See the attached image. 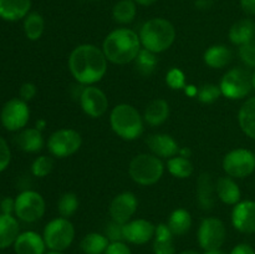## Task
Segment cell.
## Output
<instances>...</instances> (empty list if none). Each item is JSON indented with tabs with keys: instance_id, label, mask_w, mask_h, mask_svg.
Here are the masks:
<instances>
[{
	"instance_id": "obj_1",
	"label": "cell",
	"mask_w": 255,
	"mask_h": 254,
	"mask_svg": "<svg viewBox=\"0 0 255 254\" xmlns=\"http://www.w3.org/2000/svg\"><path fill=\"white\" fill-rule=\"evenodd\" d=\"M69 69L79 84L91 86L101 81L107 71L104 51L92 44L79 45L69 57Z\"/></svg>"
},
{
	"instance_id": "obj_2",
	"label": "cell",
	"mask_w": 255,
	"mask_h": 254,
	"mask_svg": "<svg viewBox=\"0 0 255 254\" xmlns=\"http://www.w3.org/2000/svg\"><path fill=\"white\" fill-rule=\"evenodd\" d=\"M102 51L109 61L116 65H126L134 61L141 51L139 36L128 27H119L110 32L104 40Z\"/></svg>"
},
{
	"instance_id": "obj_3",
	"label": "cell",
	"mask_w": 255,
	"mask_h": 254,
	"mask_svg": "<svg viewBox=\"0 0 255 254\" xmlns=\"http://www.w3.org/2000/svg\"><path fill=\"white\" fill-rule=\"evenodd\" d=\"M138 36L144 49L159 54L172 46L176 39V29L169 20L153 17L142 25Z\"/></svg>"
},
{
	"instance_id": "obj_4",
	"label": "cell",
	"mask_w": 255,
	"mask_h": 254,
	"mask_svg": "<svg viewBox=\"0 0 255 254\" xmlns=\"http://www.w3.org/2000/svg\"><path fill=\"white\" fill-rule=\"evenodd\" d=\"M110 124L115 133L127 141L138 138L143 132V120L138 110L128 104H120L110 114Z\"/></svg>"
},
{
	"instance_id": "obj_5",
	"label": "cell",
	"mask_w": 255,
	"mask_h": 254,
	"mask_svg": "<svg viewBox=\"0 0 255 254\" xmlns=\"http://www.w3.org/2000/svg\"><path fill=\"white\" fill-rule=\"evenodd\" d=\"M164 172L161 158L154 154L141 153L129 162V177L141 186H152L162 178Z\"/></svg>"
},
{
	"instance_id": "obj_6",
	"label": "cell",
	"mask_w": 255,
	"mask_h": 254,
	"mask_svg": "<svg viewBox=\"0 0 255 254\" xmlns=\"http://www.w3.org/2000/svg\"><path fill=\"white\" fill-rule=\"evenodd\" d=\"M44 241L47 248L52 252H64L75 239V227L69 218L59 217L45 226Z\"/></svg>"
},
{
	"instance_id": "obj_7",
	"label": "cell",
	"mask_w": 255,
	"mask_h": 254,
	"mask_svg": "<svg viewBox=\"0 0 255 254\" xmlns=\"http://www.w3.org/2000/svg\"><path fill=\"white\" fill-rule=\"evenodd\" d=\"M222 95L229 100H242L248 96L253 90L252 74L243 67L228 70L221 80Z\"/></svg>"
},
{
	"instance_id": "obj_8",
	"label": "cell",
	"mask_w": 255,
	"mask_h": 254,
	"mask_svg": "<svg viewBox=\"0 0 255 254\" xmlns=\"http://www.w3.org/2000/svg\"><path fill=\"white\" fill-rule=\"evenodd\" d=\"M14 212L19 219L26 223H34L42 218L45 213V201L35 191H24L15 198Z\"/></svg>"
},
{
	"instance_id": "obj_9",
	"label": "cell",
	"mask_w": 255,
	"mask_h": 254,
	"mask_svg": "<svg viewBox=\"0 0 255 254\" xmlns=\"http://www.w3.org/2000/svg\"><path fill=\"white\" fill-rule=\"evenodd\" d=\"M82 143L81 134L72 128H61L51 133L47 141V148L52 156L66 158L80 149Z\"/></svg>"
},
{
	"instance_id": "obj_10",
	"label": "cell",
	"mask_w": 255,
	"mask_h": 254,
	"mask_svg": "<svg viewBox=\"0 0 255 254\" xmlns=\"http://www.w3.org/2000/svg\"><path fill=\"white\" fill-rule=\"evenodd\" d=\"M223 169L232 178H246L255 171V156L246 148L228 152L223 158Z\"/></svg>"
},
{
	"instance_id": "obj_11",
	"label": "cell",
	"mask_w": 255,
	"mask_h": 254,
	"mask_svg": "<svg viewBox=\"0 0 255 254\" xmlns=\"http://www.w3.org/2000/svg\"><path fill=\"white\" fill-rule=\"evenodd\" d=\"M227 229L223 222L214 217L204 218L199 224L197 238L201 248L206 251L221 249L226 242Z\"/></svg>"
},
{
	"instance_id": "obj_12",
	"label": "cell",
	"mask_w": 255,
	"mask_h": 254,
	"mask_svg": "<svg viewBox=\"0 0 255 254\" xmlns=\"http://www.w3.org/2000/svg\"><path fill=\"white\" fill-rule=\"evenodd\" d=\"M30 119V110L27 104L21 99H11L2 106L0 112V121L7 131H19L24 128Z\"/></svg>"
},
{
	"instance_id": "obj_13",
	"label": "cell",
	"mask_w": 255,
	"mask_h": 254,
	"mask_svg": "<svg viewBox=\"0 0 255 254\" xmlns=\"http://www.w3.org/2000/svg\"><path fill=\"white\" fill-rule=\"evenodd\" d=\"M80 105L87 116L92 119L101 117L109 109V99L101 89L95 86H86L80 94Z\"/></svg>"
},
{
	"instance_id": "obj_14",
	"label": "cell",
	"mask_w": 255,
	"mask_h": 254,
	"mask_svg": "<svg viewBox=\"0 0 255 254\" xmlns=\"http://www.w3.org/2000/svg\"><path fill=\"white\" fill-rule=\"evenodd\" d=\"M138 201L132 192H122L112 199L110 204V216L112 221L126 224L136 213Z\"/></svg>"
},
{
	"instance_id": "obj_15",
	"label": "cell",
	"mask_w": 255,
	"mask_h": 254,
	"mask_svg": "<svg viewBox=\"0 0 255 254\" xmlns=\"http://www.w3.org/2000/svg\"><path fill=\"white\" fill-rule=\"evenodd\" d=\"M156 226L147 219H133L124 224V239L128 243L142 246L154 238Z\"/></svg>"
},
{
	"instance_id": "obj_16",
	"label": "cell",
	"mask_w": 255,
	"mask_h": 254,
	"mask_svg": "<svg viewBox=\"0 0 255 254\" xmlns=\"http://www.w3.org/2000/svg\"><path fill=\"white\" fill-rule=\"evenodd\" d=\"M232 224L237 231L246 234L255 233V202L242 201L232 211Z\"/></svg>"
},
{
	"instance_id": "obj_17",
	"label": "cell",
	"mask_w": 255,
	"mask_h": 254,
	"mask_svg": "<svg viewBox=\"0 0 255 254\" xmlns=\"http://www.w3.org/2000/svg\"><path fill=\"white\" fill-rule=\"evenodd\" d=\"M146 142L154 156L163 157V158H171V157L177 156L181 149L176 139L171 134L167 133L151 134Z\"/></svg>"
},
{
	"instance_id": "obj_18",
	"label": "cell",
	"mask_w": 255,
	"mask_h": 254,
	"mask_svg": "<svg viewBox=\"0 0 255 254\" xmlns=\"http://www.w3.org/2000/svg\"><path fill=\"white\" fill-rule=\"evenodd\" d=\"M44 237L32 231L20 233L14 243L15 254H45Z\"/></svg>"
},
{
	"instance_id": "obj_19",
	"label": "cell",
	"mask_w": 255,
	"mask_h": 254,
	"mask_svg": "<svg viewBox=\"0 0 255 254\" xmlns=\"http://www.w3.org/2000/svg\"><path fill=\"white\" fill-rule=\"evenodd\" d=\"M31 9V0H0V17L6 21H17L26 17Z\"/></svg>"
},
{
	"instance_id": "obj_20",
	"label": "cell",
	"mask_w": 255,
	"mask_h": 254,
	"mask_svg": "<svg viewBox=\"0 0 255 254\" xmlns=\"http://www.w3.org/2000/svg\"><path fill=\"white\" fill-rule=\"evenodd\" d=\"M216 183L209 173H202L197 179V201L203 209H212L216 201Z\"/></svg>"
},
{
	"instance_id": "obj_21",
	"label": "cell",
	"mask_w": 255,
	"mask_h": 254,
	"mask_svg": "<svg viewBox=\"0 0 255 254\" xmlns=\"http://www.w3.org/2000/svg\"><path fill=\"white\" fill-rule=\"evenodd\" d=\"M229 40L237 46L247 44L255 37V22L252 19H241L234 22L228 32Z\"/></svg>"
},
{
	"instance_id": "obj_22",
	"label": "cell",
	"mask_w": 255,
	"mask_h": 254,
	"mask_svg": "<svg viewBox=\"0 0 255 254\" xmlns=\"http://www.w3.org/2000/svg\"><path fill=\"white\" fill-rule=\"evenodd\" d=\"M216 192L218 194V198L229 206H236L241 202V188L232 177H221L216 182Z\"/></svg>"
},
{
	"instance_id": "obj_23",
	"label": "cell",
	"mask_w": 255,
	"mask_h": 254,
	"mask_svg": "<svg viewBox=\"0 0 255 254\" xmlns=\"http://www.w3.org/2000/svg\"><path fill=\"white\" fill-rule=\"evenodd\" d=\"M20 227L16 218L11 214H0V249H6L14 246L19 237Z\"/></svg>"
},
{
	"instance_id": "obj_24",
	"label": "cell",
	"mask_w": 255,
	"mask_h": 254,
	"mask_svg": "<svg viewBox=\"0 0 255 254\" xmlns=\"http://www.w3.org/2000/svg\"><path fill=\"white\" fill-rule=\"evenodd\" d=\"M233 52L226 45H212L203 55L204 62L212 69H223L232 61Z\"/></svg>"
},
{
	"instance_id": "obj_25",
	"label": "cell",
	"mask_w": 255,
	"mask_h": 254,
	"mask_svg": "<svg viewBox=\"0 0 255 254\" xmlns=\"http://www.w3.org/2000/svg\"><path fill=\"white\" fill-rule=\"evenodd\" d=\"M169 116V105L166 100L157 99L147 105L144 110V121L151 126L164 124Z\"/></svg>"
},
{
	"instance_id": "obj_26",
	"label": "cell",
	"mask_w": 255,
	"mask_h": 254,
	"mask_svg": "<svg viewBox=\"0 0 255 254\" xmlns=\"http://www.w3.org/2000/svg\"><path fill=\"white\" fill-rule=\"evenodd\" d=\"M20 148L29 153H36L44 147V137L39 128H25L16 137Z\"/></svg>"
},
{
	"instance_id": "obj_27",
	"label": "cell",
	"mask_w": 255,
	"mask_h": 254,
	"mask_svg": "<svg viewBox=\"0 0 255 254\" xmlns=\"http://www.w3.org/2000/svg\"><path fill=\"white\" fill-rule=\"evenodd\" d=\"M238 122L242 131L255 139V97H251L242 105L238 112Z\"/></svg>"
},
{
	"instance_id": "obj_28",
	"label": "cell",
	"mask_w": 255,
	"mask_h": 254,
	"mask_svg": "<svg viewBox=\"0 0 255 254\" xmlns=\"http://www.w3.org/2000/svg\"><path fill=\"white\" fill-rule=\"evenodd\" d=\"M168 227L173 236H184L192 227V217L187 209H174L168 219Z\"/></svg>"
},
{
	"instance_id": "obj_29",
	"label": "cell",
	"mask_w": 255,
	"mask_h": 254,
	"mask_svg": "<svg viewBox=\"0 0 255 254\" xmlns=\"http://www.w3.org/2000/svg\"><path fill=\"white\" fill-rule=\"evenodd\" d=\"M137 14V6L134 0H120L112 9L114 20L119 24H129L133 21Z\"/></svg>"
},
{
	"instance_id": "obj_30",
	"label": "cell",
	"mask_w": 255,
	"mask_h": 254,
	"mask_svg": "<svg viewBox=\"0 0 255 254\" xmlns=\"http://www.w3.org/2000/svg\"><path fill=\"white\" fill-rule=\"evenodd\" d=\"M110 241L106 236L100 233H89L82 238L81 249L85 254H104Z\"/></svg>"
},
{
	"instance_id": "obj_31",
	"label": "cell",
	"mask_w": 255,
	"mask_h": 254,
	"mask_svg": "<svg viewBox=\"0 0 255 254\" xmlns=\"http://www.w3.org/2000/svg\"><path fill=\"white\" fill-rule=\"evenodd\" d=\"M167 167H168L169 173L176 177V178H188L193 173V164L189 161V158L182 157L179 154L168 158Z\"/></svg>"
},
{
	"instance_id": "obj_32",
	"label": "cell",
	"mask_w": 255,
	"mask_h": 254,
	"mask_svg": "<svg viewBox=\"0 0 255 254\" xmlns=\"http://www.w3.org/2000/svg\"><path fill=\"white\" fill-rule=\"evenodd\" d=\"M45 29L44 17L39 12H29L24 20V32L31 41H36L41 37Z\"/></svg>"
},
{
	"instance_id": "obj_33",
	"label": "cell",
	"mask_w": 255,
	"mask_h": 254,
	"mask_svg": "<svg viewBox=\"0 0 255 254\" xmlns=\"http://www.w3.org/2000/svg\"><path fill=\"white\" fill-rule=\"evenodd\" d=\"M134 64H136V69L139 74L148 76L156 70L157 65H158V59H157L154 52L146 49H141L139 54L134 59Z\"/></svg>"
},
{
	"instance_id": "obj_34",
	"label": "cell",
	"mask_w": 255,
	"mask_h": 254,
	"mask_svg": "<svg viewBox=\"0 0 255 254\" xmlns=\"http://www.w3.org/2000/svg\"><path fill=\"white\" fill-rule=\"evenodd\" d=\"M79 208V198L74 192H66L60 197L57 202V209H59L60 216L64 218H69Z\"/></svg>"
},
{
	"instance_id": "obj_35",
	"label": "cell",
	"mask_w": 255,
	"mask_h": 254,
	"mask_svg": "<svg viewBox=\"0 0 255 254\" xmlns=\"http://www.w3.org/2000/svg\"><path fill=\"white\" fill-rule=\"evenodd\" d=\"M52 168H54V159L49 156H40L32 162L31 164V172L35 177H46L47 174L51 173Z\"/></svg>"
},
{
	"instance_id": "obj_36",
	"label": "cell",
	"mask_w": 255,
	"mask_h": 254,
	"mask_svg": "<svg viewBox=\"0 0 255 254\" xmlns=\"http://www.w3.org/2000/svg\"><path fill=\"white\" fill-rule=\"evenodd\" d=\"M222 96L221 87L214 84H204L198 89V97L202 104H213Z\"/></svg>"
},
{
	"instance_id": "obj_37",
	"label": "cell",
	"mask_w": 255,
	"mask_h": 254,
	"mask_svg": "<svg viewBox=\"0 0 255 254\" xmlns=\"http://www.w3.org/2000/svg\"><path fill=\"white\" fill-rule=\"evenodd\" d=\"M166 82L172 90H182L186 87V75L178 67H172L166 75Z\"/></svg>"
},
{
	"instance_id": "obj_38",
	"label": "cell",
	"mask_w": 255,
	"mask_h": 254,
	"mask_svg": "<svg viewBox=\"0 0 255 254\" xmlns=\"http://www.w3.org/2000/svg\"><path fill=\"white\" fill-rule=\"evenodd\" d=\"M239 57L249 67H255V37L252 41L239 46Z\"/></svg>"
},
{
	"instance_id": "obj_39",
	"label": "cell",
	"mask_w": 255,
	"mask_h": 254,
	"mask_svg": "<svg viewBox=\"0 0 255 254\" xmlns=\"http://www.w3.org/2000/svg\"><path fill=\"white\" fill-rule=\"evenodd\" d=\"M110 242H121L125 241L124 239V224H120L117 222H110L107 224L106 228V234Z\"/></svg>"
},
{
	"instance_id": "obj_40",
	"label": "cell",
	"mask_w": 255,
	"mask_h": 254,
	"mask_svg": "<svg viewBox=\"0 0 255 254\" xmlns=\"http://www.w3.org/2000/svg\"><path fill=\"white\" fill-rule=\"evenodd\" d=\"M10 159H11V152H10L9 146L6 141L0 136V173L7 168Z\"/></svg>"
},
{
	"instance_id": "obj_41",
	"label": "cell",
	"mask_w": 255,
	"mask_h": 254,
	"mask_svg": "<svg viewBox=\"0 0 255 254\" xmlns=\"http://www.w3.org/2000/svg\"><path fill=\"white\" fill-rule=\"evenodd\" d=\"M153 253L154 254H176L173 241H154L153 242Z\"/></svg>"
},
{
	"instance_id": "obj_42",
	"label": "cell",
	"mask_w": 255,
	"mask_h": 254,
	"mask_svg": "<svg viewBox=\"0 0 255 254\" xmlns=\"http://www.w3.org/2000/svg\"><path fill=\"white\" fill-rule=\"evenodd\" d=\"M104 254H132V252L124 241L110 242L109 247Z\"/></svg>"
},
{
	"instance_id": "obj_43",
	"label": "cell",
	"mask_w": 255,
	"mask_h": 254,
	"mask_svg": "<svg viewBox=\"0 0 255 254\" xmlns=\"http://www.w3.org/2000/svg\"><path fill=\"white\" fill-rule=\"evenodd\" d=\"M154 241L164 242V241H173V233L169 229L168 224L161 223L156 226V232H154Z\"/></svg>"
},
{
	"instance_id": "obj_44",
	"label": "cell",
	"mask_w": 255,
	"mask_h": 254,
	"mask_svg": "<svg viewBox=\"0 0 255 254\" xmlns=\"http://www.w3.org/2000/svg\"><path fill=\"white\" fill-rule=\"evenodd\" d=\"M36 95V86L31 82H25L20 87V99L24 100L25 102L32 100Z\"/></svg>"
},
{
	"instance_id": "obj_45",
	"label": "cell",
	"mask_w": 255,
	"mask_h": 254,
	"mask_svg": "<svg viewBox=\"0 0 255 254\" xmlns=\"http://www.w3.org/2000/svg\"><path fill=\"white\" fill-rule=\"evenodd\" d=\"M229 254H255V251L253 247L249 246V244L242 243L234 247Z\"/></svg>"
},
{
	"instance_id": "obj_46",
	"label": "cell",
	"mask_w": 255,
	"mask_h": 254,
	"mask_svg": "<svg viewBox=\"0 0 255 254\" xmlns=\"http://www.w3.org/2000/svg\"><path fill=\"white\" fill-rule=\"evenodd\" d=\"M241 6L248 15H255V0H241Z\"/></svg>"
},
{
	"instance_id": "obj_47",
	"label": "cell",
	"mask_w": 255,
	"mask_h": 254,
	"mask_svg": "<svg viewBox=\"0 0 255 254\" xmlns=\"http://www.w3.org/2000/svg\"><path fill=\"white\" fill-rule=\"evenodd\" d=\"M14 206H15V201H12L11 198L4 199V201H2V203H1L2 213L11 214V212H14Z\"/></svg>"
},
{
	"instance_id": "obj_48",
	"label": "cell",
	"mask_w": 255,
	"mask_h": 254,
	"mask_svg": "<svg viewBox=\"0 0 255 254\" xmlns=\"http://www.w3.org/2000/svg\"><path fill=\"white\" fill-rule=\"evenodd\" d=\"M212 4H213V0H196V6L202 10L209 9Z\"/></svg>"
},
{
	"instance_id": "obj_49",
	"label": "cell",
	"mask_w": 255,
	"mask_h": 254,
	"mask_svg": "<svg viewBox=\"0 0 255 254\" xmlns=\"http://www.w3.org/2000/svg\"><path fill=\"white\" fill-rule=\"evenodd\" d=\"M183 90L189 97H197V95H198V89L194 85H186Z\"/></svg>"
},
{
	"instance_id": "obj_50",
	"label": "cell",
	"mask_w": 255,
	"mask_h": 254,
	"mask_svg": "<svg viewBox=\"0 0 255 254\" xmlns=\"http://www.w3.org/2000/svg\"><path fill=\"white\" fill-rule=\"evenodd\" d=\"M134 1H136V4L142 5V6H151L157 0H134Z\"/></svg>"
},
{
	"instance_id": "obj_51",
	"label": "cell",
	"mask_w": 255,
	"mask_h": 254,
	"mask_svg": "<svg viewBox=\"0 0 255 254\" xmlns=\"http://www.w3.org/2000/svg\"><path fill=\"white\" fill-rule=\"evenodd\" d=\"M178 154L182 157H186V158H189V156H191V151H189L188 148H181L179 149Z\"/></svg>"
},
{
	"instance_id": "obj_52",
	"label": "cell",
	"mask_w": 255,
	"mask_h": 254,
	"mask_svg": "<svg viewBox=\"0 0 255 254\" xmlns=\"http://www.w3.org/2000/svg\"><path fill=\"white\" fill-rule=\"evenodd\" d=\"M203 254H227L226 252L221 251V249H213V251H206Z\"/></svg>"
},
{
	"instance_id": "obj_53",
	"label": "cell",
	"mask_w": 255,
	"mask_h": 254,
	"mask_svg": "<svg viewBox=\"0 0 255 254\" xmlns=\"http://www.w3.org/2000/svg\"><path fill=\"white\" fill-rule=\"evenodd\" d=\"M178 254H198V252L193 251V249H187V251L181 252V253H178Z\"/></svg>"
},
{
	"instance_id": "obj_54",
	"label": "cell",
	"mask_w": 255,
	"mask_h": 254,
	"mask_svg": "<svg viewBox=\"0 0 255 254\" xmlns=\"http://www.w3.org/2000/svg\"><path fill=\"white\" fill-rule=\"evenodd\" d=\"M252 80H253V90H255V70L253 71V74H252Z\"/></svg>"
},
{
	"instance_id": "obj_55",
	"label": "cell",
	"mask_w": 255,
	"mask_h": 254,
	"mask_svg": "<svg viewBox=\"0 0 255 254\" xmlns=\"http://www.w3.org/2000/svg\"><path fill=\"white\" fill-rule=\"evenodd\" d=\"M45 254H64L62 252H49V253H45Z\"/></svg>"
},
{
	"instance_id": "obj_56",
	"label": "cell",
	"mask_w": 255,
	"mask_h": 254,
	"mask_svg": "<svg viewBox=\"0 0 255 254\" xmlns=\"http://www.w3.org/2000/svg\"><path fill=\"white\" fill-rule=\"evenodd\" d=\"M254 156H255V152H254Z\"/></svg>"
}]
</instances>
